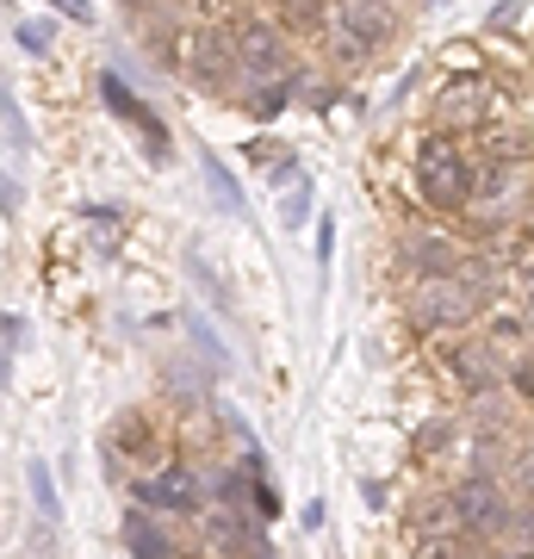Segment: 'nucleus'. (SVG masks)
<instances>
[{
  "label": "nucleus",
  "instance_id": "3",
  "mask_svg": "<svg viewBox=\"0 0 534 559\" xmlns=\"http://www.w3.org/2000/svg\"><path fill=\"white\" fill-rule=\"evenodd\" d=\"M454 516L466 522V528H478V535H503L515 510L503 503V491H497L491 479H466L454 491Z\"/></svg>",
  "mask_w": 534,
  "mask_h": 559
},
{
  "label": "nucleus",
  "instance_id": "9",
  "mask_svg": "<svg viewBox=\"0 0 534 559\" xmlns=\"http://www.w3.org/2000/svg\"><path fill=\"white\" fill-rule=\"evenodd\" d=\"M205 187L218 193V205L230 212V218H242V193H237V180H230V175L218 168V156H205Z\"/></svg>",
  "mask_w": 534,
  "mask_h": 559
},
{
  "label": "nucleus",
  "instance_id": "8",
  "mask_svg": "<svg viewBox=\"0 0 534 559\" xmlns=\"http://www.w3.org/2000/svg\"><path fill=\"white\" fill-rule=\"evenodd\" d=\"M143 498L162 503V510H187V503H193V479H187V473H168V479L143 485Z\"/></svg>",
  "mask_w": 534,
  "mask_h": 559
},
{
  "label": "nucleus",
  "instance_id": "1",
  "mask_svg": "<svg viewBox=\"0 0 534 559\" xmlns=\"http://www.w3.org/2000/svg\"><path fill=\"white\" fill-rule=\"evenodd\" d=\"M416 187H423L429 205H466L473 187H478V168H473V156H466L460 143L436 138V143L416 150Z\"/></svg>",
  "mask_w": 534,
  "mask_h": 559
},
{
  "label": "nucleus",
  "instance_id": "6",
  "mask_svg": "<svg viewBox=\"0 0 534 559\" xmlns=\"http://www.w3.org/2000/svg\"><path fill=\"white\" fill-rule=\"evenodd\" d=\"M187 50H193V75L199 81H218L224 69H230V57H237V44L224 38V32H193Z\"/></svg>",
  "mask_w": 534,
  "mask_h": 559
},
{
  "label": "nucleus",
  "instance_id": "5",
  "mask_svg": "<svg viewBox=\"0 0 534 559\" xmlns=\"http://www.w3.org/2000/svg\"><path fill=\"white\" fill-rule=\"evenodd\" d=\"M336 32H342V50L360 57L367 44H379L392 32V13H379V7H336Z\"/></svg>",
  "mask_w": 534,
  "mask_h": 559
},
{
  "label": "nucleus",
  "instance_id": "11",
  "mask_svg": "<svg viewBox=\"0 0 534 559\" xmlns=\"http://www.w3.org/2000/svg\"><path fill=\"white\" fill-rule=\"evenodd\" d=\"M32 491H38L44 516H57V491H50V473H44V466H32Z\"/></svg>",
  "mask_w": 534,
  "mask_h": 559
},
{
  "label": "nucleus",
  "instance_id": "14",
  "mask_svg": "<svg viewBox=\"0 0 534 559\" xmlns=\"http://www.w3.org/2000/svg\"><path fill=\"white\" fill-rule=\"evenodd\" d=\"M529 237H534V218H529Z\"/></svg>",
  "mask_w": 534,
  "mask_h": 559
},
{
  "label": "nucleus",
  "instance_id": "13",
  "mask_svg": "<svg viewBox=\"0 0 534 559\" xmlns=\"http://www.w3.org/2000/svg\"><path fill=\"white\" fill-rule=\"evenodd\" d=\"M522 330H529V336H534V293H529V299H522Z\"/></svg>",
  "mask_w": 534,
  "mask_h": 559
},
{
  "label": "nucleus",
  "instance_id": "4",
  "mask_svg": "<svg viewBox=\"0 0 534 559\" xmlns=\"http://www.w3.org/2000/svg\"><path fill=\"white\" fill-rule=\"evenodd\" d=\"M230 44H237L242 69H280V62H286V44H280V32L268 20H242L237 32H230Z\"/></svg>",
  "mask_w": 534,
  "mask_h": 559
},
{
  "label": "nucleus",
  "instance_id": "7",
  "mask_svg": "<svg viewBox=\"0 0 534 559\" xmlns=\"http://www.w3.org/2000/svg\"><path fill=\"white\" fill-rule=\"evenodd\" d=\"M448 373H454L460 385H473V392H491V380H497V367H491V348H448Z\"/></svg>",
  "mask_w": 534,
  "mask_h": 559
},
{
  "label": "nucleus",
  "instance_id": "10",
  "mask_svg": "<svg viewBox=\"0 0 534 559\" xmlns=\"http://www.w3.org/2000/svg\"><path fill=\"white\" fill-rule=\"evenodd\" d=\"M416 559H466V535H423Z\"/></svg>",
  "mask_w": 534,
  "mask_h": 559
},
{
  "label": "nucleus",
  "instance_id": "2",
  "mask_svg": "<svg viewBox=\"0 0 534 559\" xmlns=\"http://www.w3.org/2000/svg\"><path fill=\"white\" fill-rule=\"evenodd\" d=\"M478 311V280L473 274H441L423 280L411 293V323L416 330H448V323H466Z\"/></svg>",
  "mask_w": 534,
  "mask_h": 559
},
{
  "label": "nucleus",
  "instance_id": "12",
  "mask_svg": "<svg viewBox=\"0 0 534 559\" xmlns=\"http://www.w3.org/2000/svg\"><path fill=\"white\" fill-rule=\"evenodd\" d=\"M515 485H522V498H529V503H534V454H529V460H522V466H515Z\"/></svg>",
  "mask_w": 534,
  "mask_h": 559
}]
</instances>
